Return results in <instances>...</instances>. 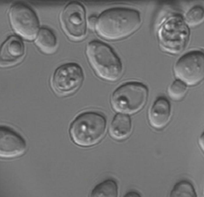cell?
I'll return each instance as SVG.
<instances>
[{
    "label": "cell",
    "mask_w": 204,
    "mask_h": 197,
    "mask_svg": "<svg viewBox=\"0 0 204 197\" xmlns=\"http://www.w3.org/2000/svg\"><path fill=\"white\" fill-rule=\"evenodd\" d=\"M141 24L140 15L136 10L116 8L103 13L98 19L95 27L101 37L108 40H117L133 34Z\"/></svg>",
    "instance_id": "1"
},
{
    "label": "cell",
    "mask_w": 204,
    "mask_h": 197,
    "mask_svg": "<svg viewBox=\"0 0 204 197\" xmlns=\"http://www.w3.org/2000/svg\"><path fill=\"white\" fill-rule=\"evenodd\" d=\"M107 126L105 117L102 113L87 110L79 114L70 126L73 142L79 146L88 147L99 142L104 136Z\"/></svg>",
    "instance_id": "2"
},
{
    "label": "cell",
    "mask_w": 204,
    "mask_h": 197,
    "mask_svg": "<svg viewBox=\"0 0 204 197\" xmlns=\"http://www.w3.org/2000/svg\"><path fill=\"white\" fill-rule=\"evenodd\" d=\"M86 53L92 68L99 77L106 81L114 82L121 77L122 64L109 46L99 41H93L87 45Z\"/></svg>",
    "instance_id": "3"
},
{
    "label": "cell",
    "mask_w": 204,
    "mask_h": 197,
    "mask_svg": "<svg viewBox=\"0 0 204 197\" xmlns=\"http://www.w3.org/2000/svg\"><path fill=\"white\" fill-rule=\"evenodd\" d=\"M148 93L147 88L142 83L136 82H127L114 92L111 98V104L117 111L134 113L144 106Z\"/></svg>",
    "instance_id": "4"
},
{
    "label": "cell",
    "mask_w": 204,
    "mask_h": 197,
    "mask_svg": "<svg viewBox=\"0 0 204 197\" xmlns=\"http://www.w3.org/2000/svg\"><path fill=\"white\" fill-rule=\"evenodd\" d=\"M189 36L187 27L181 17H172L166 22L160 29V46L166 52L178 54L185 47Z\"/></svg>",
    "instance_id": "5"
},
{
    "label": "cell",
    "mask_w": 204,
    "mask_h": 197,
    "mask_svg": "<svg viewBox=\"0 0 204 197\" xmlns=\"http://www.w3.org/2000/svg\"><path fill=\"white\" fill-rule=\"evenodd\" d=\"M84 78L83 71L79 65L74 63L66 64L55 71L51 79V87L58 95H69L79 89Z\"/></svg>",
    "instance_id": "6"
},
{
    "label": "cell",
    "mask_w": 204,
    "mask_h": 197,
    "mask_svg": "<svg viewBox=\"0 0 204 197\" xmlns=\"http://www.w3.org/2000/svg\"><path fill=\"white\" fill-rule=\"evenodd\" d=\"M174 71L176 76L187 84L198 83L204 77L203 54L195 51L185 54L176 64Z\"/></svg>",
    "instance_id": "7"
},
{
    "label": "cell",
    "mask_w": 204,
    "mask_h": 197,
    "mask_svg": "<svg viewBox=\"0 0 204 197\" xmlns=\"http://www.w3.org/2000/svg\"><path fill=\"white\" fill-rule=\"evenodd\" d=\"M60 21L64 32L72 40H80L85 36V12L80 3L73 2L68 4L61 13Z\"/></svg>",
    "instance_id": "8"
},
{
    "label": "cell",
    "mask_w": 204,
    "mask_h": 197,
    "mask_svg": "<svg viewBox=\"0 0 204 197\" xmlns=\"http://www.w3.org/2000/svg\"><path fill=\"white\" fill-rule=\"evenodd\" d=\"M9 14L11 25L16 32L26 39H32L39 25L34 12L28 6L18 3L11 7Z\"/></svg>",
    "instance_id": "9"
},
{
    "label": "cell",
    "mask_w": 204,
    "mask_h": 197,
    "mask_svg": "<svg viewBox=\"0 0 204 197\" xmlns=\"http://www.w3.org/2000/svg\"><path fill=\"white\" fill-rule=\"evenodd\" d=\"M26 148L25 140L21 136L12 129L2 126L0 128V155L11 158L23 153Z\"/></svg>",
    "instance_id": "10"
},
{
    "label": "cell",
    "mask_w": 204,
    "mask_h": 197,
    "mask_svg": "<svg viewBox=\"0 0 204 197\" xmlns=\"http://www.w3.org/2000/svg\"><path fill=\"white\" fill-rule=\"evenodd\" d=\"M24 52V47L20 39L17 37H10L1 48V66H9L16 64L22 59Z\"/></svg>",
    "instance_id": "11"
},
{
    "label": "cell",
    "mask_w": 204,
    "mask_h": 197,
    "mask_svg": "<svg viewBox=\"0 0 204 197\" xmlns=\"http://www.w3.org/2000/svg\"><path fill=\"white\" fill-rule=\"evenodd\" d=\"M170 114V106L168 101L163 97L158 98L154 103L149 112L150 124L156 129L163 127L168 122Z\"/></svg>",
    "instance_id": "12"
},
{
    "label": "cell",
    "mask_w": 204,
    "mask_h": 197,
    "mask_svg": "<svg viewBox=\"0 0 204 197\" xmlns=\"http://www.w3.org/2000/svg\"><path fill=\"white\" fill-rule=\"evenodd\" d=\"M132 131L130 118L128 116L119 114L113 118L109 128L110 135L117 140L124 139L128 137Z\"/></svg>",
    "instance_id": "13"
},
{
    "label": "cell",
    "mask_w": 204,
    "mask_h": 197,
    "mask_svg": "<svg viewBox=\"0 0 204 197\" xmlns=\"http://www.w3.org/2000/svg\"><path fill=\"white\" fill-rule=\"evenodd\" d=\"M35 42L40 49L46 54L53 53L56 48V37L52 31L47 28H42L40 30Z\"/></svg>",
    "instance_id": "14"
},
{
    "label": "cell",
    "mask_w": 204,
    "mask_h": 197,
    "mask_svg": "<svg viewBox=\"0 0 204 197\" xmlns=\"http://www.w3.org/2000/svg\"><path fill=\"white\" fill-rule=\"evenodd\" d=\"M118 186L116 182L111 179L106 180L96 185L92 190V197H117Z\"/></svg>",
    "instance_id": "15"
},
{
    "label": "cell",
    "mask_w": 204,
    "mask_h": 197,
    "mask_svg": "<svg viewBox=\"0 0 204 197\" xmlns=\"http://www.w3.org/2000/svg\"><path fill=\"white\" fill-rule=\"evenodd\" d=\"M170 196L172 197H196L197 195L193 184L188 181L183 180L176 183Z\"/></svg>",
    "instance_id": "16"
},
{
    "label": "cell",
    "mask_w": 204,
    "mask_h": 197,
    "mask_svg": "<svg viewBox=\"0 0 204 197\" xmlns=\"http://www.w3.org/2000/svg\"><path fill=\"white\" fill-rule=\"evenodd\" d=\"M203 10L200 6H196L191 8L187 13L185 16L186 22L191 26L199 24L203 22Z\"/></svg>",
    "instance_id": "17"
},
{
    "label": "cell",
    "mask_w": 204,
    "mask_h": 197,
    "mask_svg": "<svg viewBox=\"0 0 204 197\" xmlns=\"http://www.w3.org/2000/svg\"><path fill=\"white\" fill-rule=\"evenodd\" d=\"M185 85L179 80H176L173 83L168 89V93L173 100L179 101L182 99L186 92Z\"/></svg>",
    "instance_id": "18"
},
{
    "label": "cell",
    "mask_w": 204,
    "mask_h": 197,
    "mask_svg": "<svg viewBox=\"0 0 204 197\" xmlns=\"http://www.w3.org/2000/svg\"><path fill=\"white\" fill-rule=\"evenodd\" d=\"M98 19L94 16L90 17L88 20V24L90 28L93 29L96 27Z\"/></svg>",
    "instance_id": "19"
},
{
    "label": "cell",
    "mask_w": 204,
    "mask_h": 197,
    "mask_svg": "<svg viewBox=\"0 0 204 197\" xmlns=\"http://www.w3.org/2000/svg\"><path fill=\"white\" fill-rule=\"evenodd\" d=\"M125 196V197H140V195L137 192L132 191L127 193Z\"/></svg>",
    "instance_id": "20"
},
{
    "label": "cell",
    "mask_w": 204,
    "mask_h": 197,
    "mask_svg": "<svg viewBox=\"0 0 204 197\" xmlns=\"http://www.w3.org/2000/svg\"><path fill=\"white\" fill-rule=\"evenodd\" d=\"M199 145L202 149L203 150L204 147V134L203 133L200 137L199 139Z\"/></svg>",
    "instance_id": "21"
}]
</instances>
